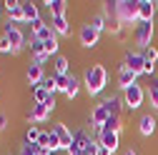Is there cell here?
<instances>
[{
    "instance_id": "1",
    "label": "cell",
    "mask_w": 158,
    "mask_h": 155,
    "mask_svg": "<svg viewBox=\"0 0 158 155\" xmlns=\"http://www.w3.org/2000/svg\"><path fill=\"white\" fill-rule=\"evenodd\" d=\"M106 85H108V70H106V65L93 63V65H88L83 70V88H85V93L90 95V98L101 95L106 90Z\"/></svg>"
},
{
    "instance_id": "2",
    "label": "cell",
    "mask_w": 158,
    "mask_h": 155,
    "mask_svg": "<svg viewBox=\"0 0 158 155\" xmlns=\"http://www.w3.org/2000/svg\"><path fill=\"white\" fill-rule=\"evenodd\" d=\"M106 13H110L123 25H138V0H115V3H108Z\"/></svg>"
},
{
    "instance_id": "3",
    "label": "cell",
    "mask_w": 158,
    "mask_h": 155,
    "mask_svg": "<svg viewBox=\"0 0 158 155\" xmlns=\"http://www.w3.org/2000/svg\"><path fill=\"white\" fill-rule=\"evenodd\" d=\"M121 95H123V105H126V110H138V108L146 103V98H148V93H146L141 85H138V83L123 88Z\"/></svg>"
},
{
    "instance_id": "4",
    "label": "cell",
    "mask_w": 158,
    "mask_h": 155,
    "mask_svg": "<svg viewBox=\"0 0 158 155\" xmlns=\"http://www.w3.org/2000/svg\"><path fill=\"white\" fill-rule=\"evenodd\" d=\"M3 35L8 38V40H10V45H13V55H18V53H20L25 45H28V38H25V33L20 30V25H18V23H5V30H3Z\"/></svg>"
},
{
    "instance_id": "5",
    "label": "cell",
    "mask_w": 158,
    "mask_h": 155,
    "mask_svg": "<svg viewBox=\"0 0 158 155\" xmlns=\"http://www.w3.org/2000/svg\"><path fill=\"white\" fill-rule=\"evenodd\" d=\"M133 35H135V43H138V48H141V50H146V48H151V45H153L156 25H153V23H138Z\"/></svg>"
},
{
    "instance_id": "6",
    "label": "cell",
    "mask_w": 158,
    "mask_h": 155,
    "mask_svg": "<svg viewBox=\"0 0 158 155\" xmlns=\"http://www.w3.org/2000/svg\"><path fill=\"white\" fill-rule=\"evenodd\" d=\"M30 38H35V40H40V43H48L50 38H55V30H53L50 20L40 18V20L30 23Z\"/></svg>"
},
{
    "instance_id": "7",
    "label": "cell",
    "mask_w": 158,
    "mask_h": 155,
    "mask_svg": "<svg viewBox=\"0 0 158 155\" xmlns=\"http://www.w3.org/2000/svg\"><path fill=\"white\" fill-rule=\"evenodd\" d=\"M123 65H126V68H131L138 78L146 75V58H143V53H141V50H126Z\"/></svg>"
},
{
    "instance_id": "8",
    "label": "cell",
    "mask_w": 158,
    "mask_h": 155,
    "mask_svg": "<svg viewBox=\"0 0 158 155\" xmlns=\"http://www.w3.org/2000/svg\"><path fill=\"white\" fill-rule=\"evenodd\" d=\"M158 10V3L153 0H138V23H153Z\"/></svg>"
},
{
    "instance_id": "9",
    "label": "cell",
    "mask_w": 158,
    "mask_h": 155,
    "mask_svg": "<svg viewBox=\"0 0 158 155\" xmlns=\"http://www.w3.org/2000/svg\"><path fill=\"white\" fill-rule=\"evenodd\" d=\"M98 143H101L103 148H108V150L115 155V153H118V145H121V135H118V133H113V130H106V128H101Z\"/></svg>"
},
{
    "instance_id": "10",
    "label": "cell",
    "mask_w": 158,
    "mask_h": 155,
    "mask_svg": "<svg viewBox=\"0 0 158 155\" xmlns=\"http://www.w3.org/2000/svg\"><path fill=\"white\" fill-rule=\"evenodd\" d=\"M156 128H158L156 115H151V113H143L141 118H138V135H143V138H151V135L156 133Z\"/></svg>"
},
{
    "instance_id": "11",
    "label": "cell",
    "mask_w": 158,
    "mask_h": 155,
    "mask_svg": "<svg viewBox=\"0 0 158 155\" xmlns=\"http://www.w3.org/2000/svg\"><path fill=\"white\" fill-rule=\"evenodd\" d=\"M55 135H58V140H60V145H63V150H68L70 145H73V138H75V133L65 125V123H55L53 128H50Z\"/></svg>"
},
{
    "instance_id": "12",
    "label": "cell",
    "mask_w": 158,
    "mask_h": 155,
    "mask_svg": "<svg viewBox=\"0 0 158 155\" xmlns=\"http://www.w3.org/2000/svg\"><path fill=\"white\" fill-rule=\"evenodd\" d=\"M28 48H30V58H33V63H38V65H45V63H48L45 43H40V40H35V38H30Z\"/></svg>"
},
{
    "instance_id": "13",
    "label": "cell",
    "mask_w": 158,
    "mask_h": 155,
    "mask_svg": "<svg viewBox=\"0 0 158 155\" xmlns=\"http://www.w3.org/2000/svg\"><path fill=\"white\" fill-rule=\"evenodd\" d=\"M98 40H101V33H95V30L90 28V23H85V25L81 28V45L88 48V50H93V48L98 45Z\"/></svg>"
},
{
    "instance_id": "14",
    "label": "cell",
    "mask_w": 158,
    "mask_h": 155,
    "mask_svg": "<svg viewBox=\"0 0 158 155\" xmlns=\"http://www.w3.org/2000/svg\"><path fill=\"white\" fill-rule=\"evenodd\" d=\"M50 118V108L48 105H38V103H33L30 105V110H28V123L33 125V123H45Z\"/></svg>"
},
{
    "instance_id": "15",
    "label": "cell",
    "mask_w": 158,
    "mask_h": 155,
    "mask_svg": "<svg viewBox=\"0 0 158 155\" xmlns=\"http://www.w3.org/2000/svg\"><path fill=\"white\" fill-rule=\"evenodd\" d=\"M5 10H8V20L10 23H25V18H23V0H8Z\"/></svg>"
},
{
    "instance_id": "16",
    "label": "cell",
    "mask_w": 158,
    "mask_h": 155,
    "mask_svg": "<svg viewBox=\"0 0 158 155\" xmlns=\"http://www.w3.org/2000/svg\"><path fill=\"white\" fill-rule=\"evenodd\" d=\"M25 78H28V83L35 88V85H40L43 83V78H45V70H43V65H38V63H28V68H25Z\"/></svg>"
},
{
    "instance_id": "17",
    "label": "cell",
    "mask_w": 158,
    "mask_h": 155,
    "mask_svg": "<svg viewBox=\"0 0 158 155\" xmlns=\"http://www.w3.org/2000/svg\"><path fill=\"white\" fill-rule=\"evenodd\" d=\"M108 118H110L108 108H106L103 103H98V105L93 108V113H90V125H93V128H103V125L108 123Z\"/></svg>"
},
{
    "instance_id": "18",
    "label": "cell",
    "mask_w": 158,
    "mask_h": 155,
    "mask_svg": "<svg viewBox=\"0 0 158 155\" xmlns=\"http://www.w3.org/2000/svg\"><path fill=\"white\" fill-rule=\"evenodd\" d=\"M50 25H53V30H55L58 38H68V35H70V20H68V15H55V18H50Z\"/></svg>"
},
{
    "instance_id": "19",
    "label": "cell",
    "mask_w": 158,
    "mask_h": 155,
    "mask_svg": "<svg viewBox=\"0 0 158 155\" xmlns=\"http://www.w3.org/2000/svg\"><path fill=\"white\" fill-rule=\"evenodd\" d=\"M115 78H118V85H121V90H123V88H128V85H133V83H138V75H135L131 68H126L123 63L118 65V73H115Z\"/></svg>"
},
{
    "instance_id": "20",
    "label": "cell",
    "mask_w": 158,
    "mask_h": 155,
    "mask_svg": "<svg viewBox=\"0 0 158 155\" xmlns=\"http://www.w3.org/2000/svg\"><path fill=\"white\" fill-rule=\"evenodd\" d=\"M23 18H25V23H35V20H40V5L33 3V0H23Z\"/></svg>"
},
{
    "instance_id": "21",
    "label": "cell",
    "mask_w": 158,
    "mask_h": 155,
    "mask_svg": "<svg viewBox=\"0 0 158 155\" xmlns=\"http://www.w3.org/2000/svg\"><path fill=\"white\" fill-rule=\"evenodd\" d=\"M43 5L50 10V18H55V15H68V3H65V0H45Z\"/></svg>"
},
{
    "instance_id": "22",
    "label": "cell",
    "mask_w": 158,
    "mask_h": 155,
    "mask_svg": "<svg viewBox=\"0 0 158 155\" xmlns=\"http://www.w3.org/2000/svg\"><path fill=\"white\" fill-rule=\"evenodd\" d=\"M53 75H70V63H68L65 55L53 58Z\"/></svg>"
},
{
    "instance_id": "23",
    "label": "cell",
    "mask_w": 158,
    "mask_h": 155,
    "mask_svg": "<svg viewBox=\"0 0 158 155\" xmlns=\"http://www.w3.org/2000/svg\"><path fill=\"white\" fill-rule=\"evenodd\" d=\"M53 95H55V93H50L45 85H35V88H33V103H38V105H45V103L53 98Z\"/></svg>"
},
{
    "instance_id": "24",
    "label": "cell",
    "mask_w": 158,
    "mask_h": 155,
    "mask_svg": "<svg viewBox=\"0 0 158 155\" xmlns=\"http://www.w3.org/2000/svg\"><path fill=\"white\" fill-rule=\"evenodd\" d=\"M101 103L108 108L110 115H121V108H126V105H123V95H113V98H106V100H101Z\"/></svg>"
},
{
    "instance_id": "25",
    "label": "cell",
    "mask_w": 158,
    "mask_h": 155,
    "mask_svg": "<svg viewBox=\"0 0 158 155\" xmlns=\"http://www.w3.org/2000/svg\"><path fill=\"white\" fill-rule=\"evenodd\" d=\"M88 23H90V28H93L95 33H106V30H108V20H106V15H103V13L93 15V18H90Z\"/></svg>"
},
{
    "instance_id": "26",
    "label": "cell",
    "mask_w": 158,
    "mask_h": 155,
    "mask_svg": "<svg viewBox=\"0 0 158 155\" xmlns=\"http://www.w3.org/2000/svg\"><path fill=\"white\" fill-rule=\"evenodd\" d=\"M103 128H106V130H113V133H118V135L126 130V125H123V118H121V115H110V118H108V123H106Z\"/></svg>"
},
{
    "instance_id": "27",
    "label": "cell",
    "mask_w": 158,
    "mask_h": 155,
    "mask_svg": "<svg viewBox=\"0 0 158 155\" xmlns=\"http://www.w3.org/2000/svg\"><path fill=\"white\" fill-rule=\"evenodd\" d=\"M70 80H73V75H55V90L65 95L70 88Z\"/></svg>"
},
{
    "instance_id": "28",
    "label": "cell",
    "mask_w": 158,
    "mask_h": 155,
    "mask_svg": "<svg viewBox=\"0 0 158 155\" xmlns=\"http://www.w3.org/2000/svg\"><path fill=\"white\" fill-rule=\"evenodd\" d=\"M40 128H38V125H28V130H25V140L23 143H38V140H40Z\"/></svg>"
},
{
    "instance_id": "29",
    "label": "cell",
    "mask_w": 158,
    "mask_h": 155,
    "mask_svg": "<svg viewBox=\"0 0 158 155\" xmlns=\"http://www.w3.org/2000/svg\"><path fill=\"white\" fill-rule=\"evenodd\" d=\"M143 53V58H146V65H156L158 63V48H146V50H141Z\"/></svg>"
},
{
    "instance_id": "30",
    "label": "cell",
    "mask_w": 158,
    "mask_h": 155,
    "mask_svg": "<svg viewBox=\"0 0 158 155\" xmlns=\"http://www.w3.org/2000/svg\"><path fill=\"white\" fill-rule=\"evenodd\" d=\"M58 50H60V43H58V35H55V38H50V40L45 43V53H48V58H50V55L55 58V55H60Z\"/></svg>"
},
{
    "instance_id": "31",
    "label": "cell",
    "mask_w": 158,
    "mask_h": 155,
    "mask_svg": "<svg viewBox=\"0 0 158 155\" xmlns=\"http://www.w3.org/2000/svg\"><path fill=\"white\" fill-rule=\"evenodd\" d=\"M78 90H81V83H78V78L73 75V80H70V88H68V93H65V98H68V100H75V98H78Z\"/></svg>"
},
{
    "instance_id": "32",
    "label": "cell",
    "mask_w": 158,
    "mask_h": 155,
    "mask_svg": "<svg viewBox=\"0 0 158 155\" xmlns=\"http://www.w3.org/2000/svg\"><path fill=\"white\" fill-rule=\"evenodd\" d=\"M0 53L3 55H13V45H10V40L5 35H0Z\"/></svg>"
},
{
    "instance_id": "33",
    "label": "cell",
    "mask_w": 158,
    "mask_h": 155,
    "mask_svg": "<svg viewBox=\"0 0 158 155\" xmlns=\"http://www.w3.org/2000/svg\"><path fill=\"white\" fill-rule=\"evenodd\" d=\"M38 145H40L43 150L50 148V130H43V133H40V140H38Z\"/></svg>"
},
{
    "instance_id": "34",
    "label": "cell",
    "mask_w": 158,
    "mask_h": 155,
    "mask_svg": "<svg viewBox=\"0 0 158 155\" xmlns=\"http://www.w3.org/2000/svg\"><path fill=\"white\" fill-rule=\"evenodd\" d=\"M40 85H45V88H48L50 93H58V90H55V75H45Z\"/></svg>"
},
{
    "instance_id": "35",
    "label": "cell",
    "mask_w": 158,
    "mask_h": 155,
    "mask_svg": "<svg viewBox=\"0 0 158 155\" xmlns=\"http://www.w3.org/2000/svg\"><path fill=\"white\" fill-rule=\"evenodd\" d=\"M68 155H90V153H85L81 145H75V143H73V145L68 148Z\"/></svg>"
},
{
    "instance_id": "36",
    "label": "cell",
    "mask_w": 158,
    "mask_h": 155,
    "mask_svg": "<svg viewBox=\"0 0 158 155\" xmlns=\"http://www.w3.org/2000/svg\"><path fill=\"white\" fill-rule=\"evenodd\" d=\"M5 128H8V118H5L3 113H0V130H5Z\"/></svg>"
},
{
    "instance_id": "37",
    "label": "cell",
    "mask_w": 158,
    "mask_h": 155,
    "mask_svg": "<svg viewBox=\"0 0 158 155\" xmlns=\"http://www.w3.org/2000/svg\"><path fill=\"white\" fill-rule=\"evenodd\" d=\"M98 155H113V153H110L108 148H103V145H101V148H98Z\"/></svg>"
},
{
    "instance_id": "38",
    "label": "cell",
    "mask_w": 158,
    "mask_h": 155,
    "mask_svg": "<svg viewBox=\"0 0 158 155\" xmlns=\"http://www.w3.org/2000/svg\"><path fill=\"white\" fill-rule=\"evenodd\" d=\"M45 105H48V108H50V113H53V110H55V95H53V98H50V100H48V103H45Z\"/></svg>"
},
{
    "instance_id": "39",
    "label": "cell",
    "mask_w": 158,
    "mask_h": 155,
    "mask_svg": "<svg viewBox=\"0 0 158 155\" xmlns=\"http://www.w3.org/2000/svg\"><path fill=\"white\" fill-rule=\"evenodd\" d=\"M156 73V65H146V75H153Z\"/></svg>"
},
{
    "instance_id": "40",
    "label": "cell",
    "mask_w": 158,
    "mask_h": 155,
    "mask_svg": "<svg viewBox=\"0 0 158 155\" xmlns=\"http://www.w3.org/2000/svg\"><path fill=\"white\" fill-rule=\"evenodd\" d=\"M121 155H138V153H135V150H133V148H126V150H123V153H121Z\"/></svg>"
},
{
    "instance_id": "41",
    "label": "cell",
    "mask_w": 158,
    "mask_h": 155,
    "mask_svg": "<svg viewBox=\"0 0 158 155\" xmlns=\"http://www.w3.org/2000/svg\"><path fill=\"white\" fill-rule=\"evenodd\" d=\"M3 8H5V3H0V13H3Z\"/></svg>"
},
{
    "instance_id": "42",
    "label": "cell",
    "mask_w": 158,
    "mask_h": 155,
    "mask_svg": "<svg viewBox=\"0 0 158 155\" xmlns=\"http://www.w3.org/2000/svg\"><path fill=\"white\" fill-rule=\"evenodd\" d=\"M48 155H58V153H48Z\"/></svg>"
}]
</instances>
